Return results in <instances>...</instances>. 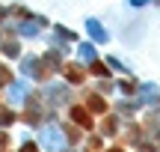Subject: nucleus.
I'll return each instance as SVG.
<instances>
[{
  "mask_svg": "<svg viewBox=\"0 0 160 152\" xmlns=\"http://www.w3.org/2000/svg\"><path fill=\"white\" fill-rule=\"evenodd\" d=\"M74 122H80L83 128H92V119H89V113H86V107H74Z\"/></svg>",
  "mask_w": 160,
  "mask_h": 152,
  "instance_id": "nucleus-1",
  "label": "nucleus"
},
{
  "mask_svg": "<svg viewBox=\"0 0 160 152\" xmlns=\"http://www.w3.org/2000/svg\"><path fill=\"white\" fill-rule=\"evenodd\" d=\"M86 105H89L95 113H104V111H107V101H104L101 95H89V101H86Z\"/></svg>",
  "mask_w": 160,
  "mask_h": 152,
  "instance_id": "nucleus-2",
  "label": "nucleus"
},
{
  "mask_svg": "<svg viewBox=\"0 0 160 152\" xmlns=\"http://www.w3.org/2000/svg\"><path fill=\"white\" fill-rule=\"evenodd\" d=\"M68 78H71V81H83V72H80V69H71V66H68Z\"/></svg>",
  "mask_w": 160,
  "mask_h": 152,
  "instance_id": "nucleus-3",
  "label": "nucleus"
},
{
  "mask_svg": "<svg viewBox=\"0 0 160 152\" xmlns=\"http://www.w3.org/2000/svg\"><path fill=\"white\" fill-rule=\"evenodd\" d=\"M92 72H95V75H107V66L98 63V66H92Z\"/></svg>",
  "mask_w": 160,
  "mask_h": 152,
  "instance_id": "nucleus-4",
  "label": "nucleus"
},
{
  "mask_svg": "<svg viewBox=\"0 0 160 152\" xmlns=\"http://www.w3.org/2000/svg\"><path fill=\"white\" fill-rule=\"evenodd\" d=\"M6 78H9V69H3V66H0V84H3Z\"/></svg>",
  "mask_w": 160,
  "mask_h": 152,
  "instance_id": "nucleus-5",
  "label": "nucleus"
},
{
  "mask_svg": "<svg viewBox=\"0 0 160 152\" xmlns=\"http://www.w3.org/2000/svg\"><path fill=\"white\" fill-rule=\"evenodd\" d=\"M21 152H39V149H36V146H33V143H27V146H24Z\"/></svg>",
  "mask_w": 160,
  "mask_h": 152,
  "instance_id": "nucleus-6",
  "label": "nucleus"
},
{
  "mask_svg": "<svg viewBox=\"0 0 160 152\" xmlns=\"http://www.w3.org/2000/svg\"><path fill=\"white\" fill-rule=\"evenodd\" d=\"M110 152H122V149H110Z\"/></svg>",
  "mask_w": 160,
  "mask_h": 152,
  "instance_id": "nucleus-7",
  "label": "nucleus"
}]
</instances>
